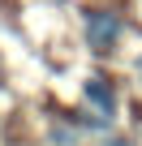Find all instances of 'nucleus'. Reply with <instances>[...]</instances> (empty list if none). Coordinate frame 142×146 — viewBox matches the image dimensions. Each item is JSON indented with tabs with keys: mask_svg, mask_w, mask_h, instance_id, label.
Segmentation results:
<instances>
[{
	"mask_svg": "<svg viewBox=\"0 0 142 146\" xmlns=\"http://www.w3.org/2000/svg\"><path fill=\"white\" fill-rule=\"evenodd\" d=\"M121 35H125V22L116 13H108V9L86 13V43H91V52H112Z\"/></svg>",
	"mask_w": 142,
	"mask_h": 146,
	"instance_id": "1",
	"label": "nucleus"
},
{
	"mask_svg": "<svg viewBox=\"0 0 142 146\" xmlns=\"http://www.w3.org/2000/svg\"><path fill=\"white\" fill-rule=\"evenodd\" d=\"M86 103H91L99 116H112V112H116V95H112L108 78H91V82H86Z\"/></svg>",
	"mask_w": 142,
	"mask_h": 146,
	"instance_id": "2",
	"label": "nucleus"
},
{
	"mask_svg": "<svg viewBox=\"0 0 142 146\" xmlns=\"http://www.w3.org/2000/svg\"><path fill=\"white\" fill-rule=\"evenodd\" d=\"M108 146H129V142H108Z\"/></svg>",
	"mask_w": 142,
	"mask_h": 146,
	"instance_id": "3",
	"label": "nucleus"
},
{
	"mask_svg": "<svg viewBox=\"0 0 142 146\" xmlns=\"http://www.w3.org/2000/svg\"><path fill=\"white\" fill-rule=\"evenodd\" d=\"M138 73H142V56H138Z\"/></svg>",
	"mask_w": 142,
	"mask_h": 146,
	"instance_id": "4",
	"label": "nucleus"
}]
</instances>
